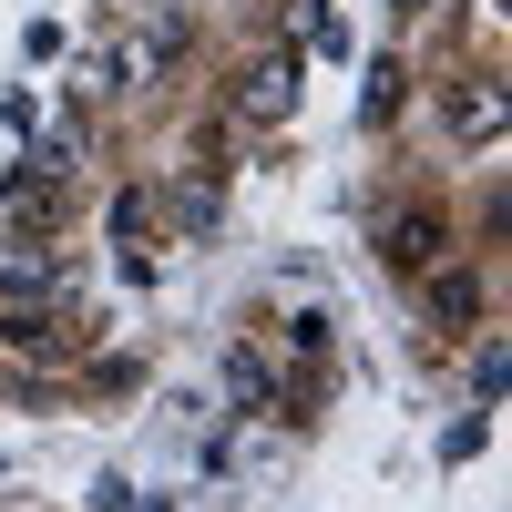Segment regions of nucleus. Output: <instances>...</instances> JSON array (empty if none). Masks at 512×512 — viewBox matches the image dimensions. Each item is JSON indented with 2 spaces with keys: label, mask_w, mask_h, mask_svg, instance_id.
I'll use <instances>...</instances> for the list:
<instances>
[{
  "label": "nucleus",
  "mask_w": 512,
  "mask_h": 512,
  "mask_svg": "<svg viewBox=\"0 0 512 512\" xmlns=\"http://www.w3.org/2000/svg\"><path fill=\"white\" fill-rule=\"evenodd\" d=\"M144 236H154V195L134 185V195H113V246L134 256V267H144Z\"/></svg>",
  "instance_id": "nucleus-7"
},
{
  "label": "nucleus",
  "mask_w": 512,
  "mask_h": 512,
  "mask_svg": "<svg viewBox=\"0 0 512 512\" xmlns=\"http://www.w3.org/2000/svg\"><path fill=\"white\" fill-rule=\"evenodd\" d=\"M379 256H390L400 277H420V267H441V256H451V216H441L431 195H400L390 216H379Z\"/></svg>",
  "instance_id": "nucleus-1"
},
{
  "label": "nucleus",
  "mask_w": 512,
  "mask_h": 512,
  "mask_svg": "<svg viewBox=\"0 0 512 512\" xmlns=\"http://www.w3.org/2000/svg\"><path fill=\"white\" fill-rule=\"evenodd\" d=\"M400 82H410L400 62H379V72H369V123H390V113H400Z\"/></svg>",
  "instance_id": "nucleus-8"
},
{
  "label": "nucleus",
  "mask_w": 512,
  "mask_h": 512,
  "mask_svg": "<svg viewBox=\"0 0 512 512\" xmlns=\"http://www.w3.org/2000/svg\"><path fill=\"white\" fill-rule=\"evenodd\" d=\"M226 390H236V410H267V400H277V369H267V349H236V359H226Z\"/></svg>",
  "instance_id": "nucleus-6"
},
{
  "label": "nucleus",
  "mask_w": 512,
  "mask_h": 512,
  "mask_svg": "<svg viewBox=\"0 0 512 512\" xmlns=\"http://www.w3.org/2000/svg\"><path fill=\"white\" fill-rule=\"evenodd\" d=\"M164 62H175V21H164V31H113V41H103V72L123 82V93H154Z\"/></svg>",
  "instance_id": "nucleus-4"
},
{
  "label": "nucleus",
  "mask_w": 512,
  "mask_h": 512,
  "mask_svg": "<svg viewBox=\"0 0 512 512\" xmlns=\"http://www.w3.org/2000/svg\"><path fill=\"white\" fill-rule=\"evenodd\" d=\"M236 113H246V123H287V113H297V52H256V62L236 72Z\"/></svg>",
  "instance_id": "nucleus-3"
},
{
  "label": "nucleus",
  "mask_w": 512,
  "mask_h": 512,
  "mask_svg": "<svg viewBox=\"0 0 512 512\" xmlns=\"http://www.w3.org/2000/svg\"><path fill=\"white\" fill-rule=\"evenodd\" d=\"M441 113H451L461 144H502V123H512V82H502V72H451Z\"/></svg>",
  "instance_id": "nucleus-2"
},
{
  "label": "nucleus",
  "mask_w": 512,
  "mask_h": 512,
  "mask_svg": "<svg viewBox=\"0 0 512 512\" xmlns=\"http://www.w3.org/2000/svg\"><path fill=\"white\" fill-rule=\"evenodd\" d=\"M431 11H441V0H390V21H400V31H410V21H431Z\"/></svg>",
  "instance_id": "nucleus-10"
},
{
  "label": "nucleus",
  "mask_w": 512,
  "mask_h": 512,
  "mask_svg": "<svg viewBox=\"0 0 512 512\" xmlns=\"http://www.w3.org/2000/svg\"><path fill=\"white\" fill-rule=\"evenodd\" d=\"M420 318H431V338H461V328L482 318V277L441 256V267H431V287H420Z\"/></svg>",
  "instance_id": "nucleus-5"
},
{
  "label": "nucleus",
  "mask_w": 512,
  "mask_h": 512,
  "mask_svg": "<svg viewBox=\"0 0 512 512\" xmlns=\"http://www.w3.org/2000/svg\"><path fill=\"white\" fill-rule=\"evenodd\" d=\"M502 379H512V349H502V338H482V359H472V390L492 400V390H502Z\"/></svg>",
  "instance_id": "nucleus-9"
}]
</instances>
